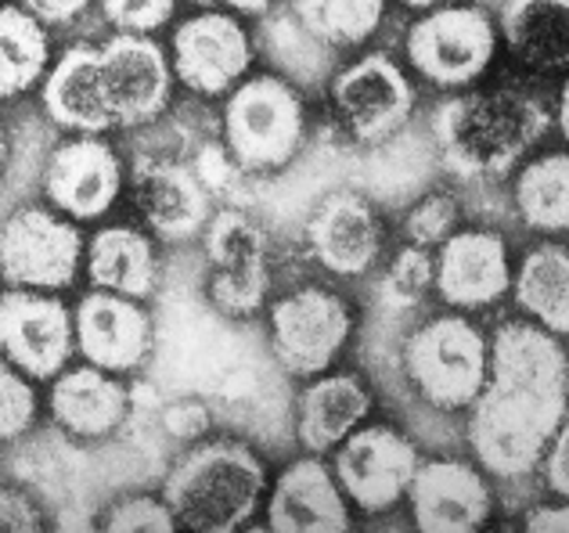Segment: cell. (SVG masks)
<instances>
[{
    "mask_svg": "<svg viewBox=\"0 0 569 533\" xmlns=\"http://www.w3.org/2000/svg\"><path fill=\"white\" fill-rule=\"evenodd\" d=\"M566 350L541 324L508 321L487 343V382L472 400L469 443L479 465L501 480L537 469L566 425Z\"/></svg>",
    "mask_w": 569,
    "mask_h": 533,
    "instance_id": "6da1fadb",
    "label": "cell"
},
{
    "mask_svg": "<svg viewBox=\"0 0 569 533\" xmlns=\"http://www.w3.org/2000/svg\"><path fill=\"white\" fill-rule=\"evenodd\" d=\"M551 130L548 109L527 91L498 87L447 98L432 112L437 155L458 181H498Z\"/></svg>",
    "mask_w": 569,
    "mask_h": 533,
    "instance_id": "7a4b0ae2",
    "label": "cell"
},
{
    "mask_svg": "<svg viewBox=\"0 0 569 533\" xmlns=\"http://www.w3.org/2000/svg\"><path fill=\"white\" fill-rule=\"evenodd\" d=\"M263 486V462L246 443L213 440L181 454V462L162 483V501L173 512L177 526L199 533H231L246 526L249 515L260 509Z\"/></svg>",
    "mask_w": 569,
    "mask_h": 533,
    "instance_id": "3957f363",
    "label": "cell"
},
{
    "mask_svg": "<svg viewBox=\"0 0 569 533\" xmlns=\"http://www.w3.org/2000/svg\"><path fill=\"white\" fill-rule=\"evenodd\" d=\"M307 112L281 77H252L223 105V144L242 173H274L296 159Z\"/></svg>",
    "mask_w": 569,
    "mask_h": 533,
    "instance_id": "277c9868",
    "label": "cell"
},
{
    "mask_svg": "<svg viewBox=\"0 0 569 533\" xmlns=\"http://www.w3.org/2000/svg\"><path fill=\"white\" fill-rule=\"evenodd\" d=\"M403 375L437 411H461L487 382V339L461 314H440L403 343Z\"/></svg>",
    "mask_w": 569,
    "mask_h": 533,
    "instance_id": "5b68a950",
    "label": "cell"
},
{
    "mask_svg": "<svg viewBox=\"0 0 569 533\" xmlns=\"http://www.w3.org/2000/svg\"><path fill=\"white\" fill-rule=\"evenodd\" d=\"M80 257V228L40 205H22L0 228V278L11 289H69Z\"/></svg>",
    "mask_w": 569,
    "mask_h": 533,
    "instance_id": "8992f818",
    "label": "cell"
},
{
    "mask_svg": "<svg viewBox=\"0 0 569 533\" xmlns=\"http://www.w3.org/2000/svg\"><path fill=\"white\" fill-rule=\"evenodd\" d=\"M498 54V29L479 8H437L408 33V58L429 83L469 87Z\"/></svg>",
    "mask_w": 569,
    "mask_h": 533,
    "instance_id": "52a82bcc",
    "label": "cell"
},
{
    "mask_svg": "<svg viewBox=\"0 0 569 533\" xmlns=\"http://www.w3.org/2000/svg\"><path fill=\"white\" fill-rule=\"evenodd\" d=\"M353 332L347 300L328 289H299L271 306V350L289 375L310 379L332 368Z\"/></svg>",
    "mask_w": 569,
    "mask_h": 533,
    "instance_id": "ba28073f",
    "label": "cell"
},
{
    "mask_svg": "<svg viewBox=\"0 0 569 533\" xmlns=\"http://www.w3.org/2000/svg\"><path fill=\"white\" fill-rule=\"evenodd\" d=\"M209 300L228 318H249L271 292L267 239L246 213L223 210L206 224Z\"/></svg>",
    "mask_w": 569,
    "mask_h": 533,
    "instance_id": "9c48e42d",
    "label": "cell"
},
{
    "mask_svg": "<svg viewBox=\"0 0 569 533\" xmlns=\"http://www.w3.org/2000/svg\"><path fill=\"white\" fill-rule=\"evenodd\" d=\"M418 469V447L393 425H365L339 443L332 476L361 512H389L408 494Z\"/></svg>",
    "mask_w": 569,
    "mask_h": 533,
    "instance_id": "30bf717a",
    "label": "cell"
},
{
    "mask_svg": "<svg viewBox=\"0 0 569 533\" xmlns=\"http://www.w3.org/2000/svg\"><path fill=\"white\" fill-rule=\"evenodd\" d=\"M98 72L104 105L112 112L116 127L152 123L170 105L173 69L167 51L144 33H116L98 48Z\"/></svg>",
    "mask_w": 569,
    "mask_h": 533,
    "instance_id": "8fae6325",
    "label": "cell"
},
{
    "mask_svg": "<svg viewBox=\"0 0 569 533\" xmlns=\"http://www.w3.org/2000/svg\"><path fill=\"white\" fill-rule=\"evenodd\" d=\"M72 314L62 300L37 289H11L0 295V358L29 379H58L69 364Z\"/></svg>",
    "mask_w": 569,
    "mask_h": 533,
    "instance_id": "7c38bea8",
    "label": "cell"
},
{
    "mask_svg": "<svg viewBox=\"0 0 569 533\" xmlns=\"http://www.w3.org/2000/svg\"><path fill=\"white\" fill-rule=\"evenodd\" d=\"M332 101L361 144H382L411 120L415 87L386 54H365L332 80Z\"/></svg>",
    "mask_w": 569,
    "mask_h": 533,
    "instance_id": "4fadbf2b",
    "label": "cell"
},
{
    "mask_svg": "<svg viewBox=\"0 0 569 533\" xmlns=\"http://www.w3.org/2000/svg\"><path fill=\"white\" fill-rule=\"evenodd\" d=\"M252 62L249 33L231 14H194L173 33V72L188 91L217 98L246 77Z\"/></svg>",
    "mask_w": 569,
    "mask_h": 533,
    "instance_id": "5bb4252c",
    "label": "cell"
},
{
    "mask_svg": "<svg viewBox=\"0 0 569 533\" xmlns=\"http://www.w3.org/2000/svg\"><path fill=\"white\" fill-rule=\"evenodd\" d=\"M123 188V162L94 133L58 144L43 170V195L72 220H98L112 210Z\"/></svg>",
    "mask_w": 569,
    "mask_h": 533,
    "instance_id": "9a60e30c",
    "label": "cell"
},
{
    "mask_svg": "<svg viewBox=\"0 0 569 533\" xmlns=\"http://www.w3.org/2000/svg\"><path fill=\"white\" fill-rule=\"evenodd\" d=\"M415 526L426 533H472L493 512V494L487 480L466 462L432 457L418 462L408 483Z\"/></svg>",
    "mask_w": 569,
    "mask_h": 533,
    "instance_id": "2e32d148",
    "label": "cell"
},
{
    "mask_svg": "<svg viewBox=\"0 0 569 533\" xmlns=\"http://www.w3.org/2000/svg\"><path fill=\"white\" fill-rule=\"evenodd\" d=\"M77 346L87 364L104 372H133L152 353V321L138 306V300L119 292H91L83 295L72 318Z\"/></svg>",
    "mask_w": 569,
    "mask_h": 533,
    "instance_id": "e0dca14e",
    "label": "cell"
},
{
    "mask_svg": "<svg viewBox=\"0 0 569 533\" xmlns=\"http://www.w3.org/2000/svg\"><path fill=\"white\" fill-rule=\"evenodd\" d=\"M432 285L440 300L458 310H479L498 303L512 285L505 239L493 231H458L440 242L432 266Z\"/></svg>",
    "mask_w": 569,
    "mask_h": 533,
    "instance_id": "ac0fdd59",
    "label": "cell"
},
{
    "mask_svg": "<svg viewBox=\"0 0 569 533\" xmlns=\"http://www.w3.org/2000/svg\"><path fill=\"white\" fill-rule=\"evenodd\" d=\"M310 257L325 271L357 278L368 274L382 253V224L371 205L353 191H336L313 210L307 224Z\"/></svg>",
    "mask_w": 569,
    "mask_h": 533,
    "instance_id": "d6986e66",
    "label": "cell"
},
{
    "mask_svg": "<svg viewBox=\"0 0 569 533\" xmlns=\"http://www.w3.org/2000/svg\"><path fill=\"white\" fill-rule=\"evenodd\" d=\"M267 526L278 533H342L353 526L347 494L321 457H299L281 472L267 505Z\"/></svg>",
    "mask_w": 569,
    "mask_h": 533,
    "instance_id": "ffe728a7",
    "label": "cell"
},
{
    "mask_svg": "<svg viewBox=\"0 0 569 533\" xmlns=\"http://www.w3.org/2000/svg\"><path fill=\"white\" fill-rule=\"evenodd\" d=\"M133 202L159 239L188 242L209 224V188L181 162H141L133 173Z\"/></svg>",
    "mask_w": 569,
    "mask_h": 533,
    "instance_id": "44dd1931",
    "label": "cell"
},
{
    "mask_svg": "<svg viewBox=\"0 0 569 533\" xmlns=\"http://www.w3.org/2000/svg\"><path fill=\"white\" fill-rule=\"evenodd\" d=\"M43 109H48V115L58 127L77 133H104L116 127L101 91L98 48H91V43H72L58 58V66L43 80Z\"/></svg>",
    "mask_w": 569,
    "mask_h": 533,
    "instance_id": "7402d4cb",
    "label": "cell"
},
{
    "mask_svg": "<svg viewBox=\"0 0 569 533\" xmlns=\"http://www.w3.org/2000/svg\"><path fill=\"white\" fill-rule=\"evenodd\" d=\"M130 396L112 372L94 364L72 368V372L58 375L51 390V414L54 422L72 436L98 440L116 433L127 419Z\"/></svg>",
    "mask_w": 569,
    "mask_h": 533,
    "instance_id": "603a6c76",
    "label": "cell"
},
{
    "mask_svg": "<svg viewBox=\"0 0 569 533\" xmlns=\"http://www.w3.org/2000/svg\"><path fill=\"white\" fill-rule=\"evenodd\" d=\"M371 414V393L357 375H318L299 393V443L310 454L336 451Z\"/></svg>",
    "mask_w": 569,
    "mask_h": 533,
    "instance_id": "cb8c5ba5",
    "label": "cell"
},
{
    "mask_svg": "<svg viewBox=\"0 0 569 533\" xmlns=\"http://www.w3.org/2000/svg\"><path fill=\"white\" fill-rule=\"evenodd\" d=\"M87 274L98 289L148 300L156 292V245L138 228H104L87 245Z\"/></svg>",
    "mask_w": 569,
    "mask_h": 533,
    "instance_id": "d4e9b609",
    "label": "cell"
},
{
    "mask_svg": "<svg viewBox=\"0 0 569 533\" xmlns=\"http://www.w3.org/2000/svg\"><path fill=\"white\" fill-rule=\"evenodd\" d=\"M501 33L519 62L533 69H566L569 0H505Z\"/></svg>",
    "mask_w": 569,
    "mask_h": 533,
    "instance_id": "484cf974",
    "label": "cell"
},
{
    "mask_svg": "<svg viewBox=\"0 0 569 533\" xmlns=\"http://www.w3.org/2000/svg\"><path fill=\"white\" fill-rule=\"evenodd\" d=\"M508 289H516L519 310H527L551 335L566 339L569 332V249L566 245L559 242L537 245L533 253H527Z\"/></svg>",
    "mask_w": 569,
    "mask_h": 533,
    "instance_id": "4316f807",
    "label": "cell"
},
{
    "mask_svg": "<svg viewBox=\"0 0 569 533\" xmlns=\"http://www.w3.org/2000/svg\"><path fill=\"white\" fill-rule=\"evenodd\" d=\"M51 43L43 22L26 8H0V98H19L37 87L48 69Z\"/></svg>",
    "mask_w": 569,
    "mask_h": 533,
    "instance_id": "83f0119b",
    "label": "cell"
},
{
    "mask_svg": "<svg viewBox=\"0 0 569 533\" xmlns=\"http://www.w3.org/2000/svg\"><path fill=\"white\" fill-rule=\"evenodd\" d=\"M260 48L281 72H289V77L299 83L321 87L328 77H332L336 48H328L325 40L313 37L289 8L271 14V19L260 26Z\"/></svg>",
    "mask_w": 569,
    "mask_h": 533,
    "instance_id": "f1b7e54d",
    "label": "cell"
},
{
    "mask_svg": "<svg viewBox=\"0 0 569 533\" xmlns=\"http://www.w3.org/2000/svg\"><path fill=\"white\" fill-rule=\"evenodd\" d=\"M519 217L533 231L566 234L569 228V159L566 152L541 155L522 167L516 181Z\"/></svg>",
    "mask_w": 569,
    "mask_h": 533,
    "instance_id": "f546056e",
    "label": "cell"
},
{
    "mask_svg": "<svg viewBox=\"0 0 569 533\" xmlns=\"http://www.w3.org/2000/svg\"><path fill=\"white\" fill-rule=\"evenodd\" d=\"M289 11L328 48H353L379 29L386 0H289Z\"/></svg>",
    "mask_w": 569,
    "mask_h": 533,
    "instance_id": "4dcf8cb0",
    "label": "cell"
},
{
    "mask_svg": "<svg viewBox=\"0 0 569 533\" xmlns=\"http://www.w3.org/2000/svg\"><path fill=\"white\" fill-rule=\"evenodd\" d=\"M37 422V393L11 361L0 358V443L19 440Z\"/></svg>",
    "mask_w": 569,
    "mask_h": 533,
    "instance_id": "1f68e13d",
    "label": "cell"
},
{
    "mask_svg": "<svg viewBox=\"0 0 569 533\" xmlns=\"http://www.w3.org/2000/svg\"><path fill=\"white\" fill-rule=\"evenodd\" d=\"M104 530L119 533H173L177 520L167 501L156 497H123L104 512Z\"/></svg>",
    "mask_w": 569,
    "mask_h": 533,
    "instance_id": "d6a6232c",
    "label": "cell"
},
{
    "mask_svg": "<svg viewBox=\"0 0 569 533\" xmlns=\"http://www.w3.org/2000/svg\"><path fill=\"white\" fill-rule=\"evenodd\" d=\"M458 224V202L451 195H426L415 205L403 220V231H408L411 245H440L447 234H455Z\"/></svg>",
    "mask_w": 569,
    "mask_h": 533,
    "instance_id": "836d02e7",
    "label": "cell"
},
{
    "mask_svg": "<svg viewBox=\"0 0 569 533\" xmlns=\"http://www.w3.org/2000/svg\"><path fill=\"white\" fill-rule=\"evenodd\" d=\"M429 285H432V257L422 245H408L393 260V266H389L382 292H386V300H393V303H415V300H422V292Z\"/></svg>",
    "mask_w": 569,
    "mask_h": 533,
    "instance_id": "e575fe53",
    "label": "cell"
},
{
    "mask_svg": "<svg viewBox=\"0 0 569 533\" xmlns=\"http://www.w3.org/2000/svg\"><path fill=\"white\" fill-rule=\"evenodd\" d=\"M177 0H101L104 19L127 33H152L173 19Z\"/></svg>",
    "mask_w": 569,
    "mask_h": 533,
    "instance_id": "d590c367",
    "label": "cell"
},
{
    "mask_svg": "<svg viewBox=\"0 0 569 533\" xmlns=\"http://www.w3.org/2000/svg\"><path fill=\"white\" fill-rule=\"evenodd\" d=\"M537 465H541V472H545L548 491L566 497L569 494V429L566 425H559V433L551 436V443L545 447Z\"/></svg>",
    "mask_w": 569,
    "mask_h": 533,
    "instance_id": "8d00e7d4",
    "label": "cell"
},
{
    "mask_svg": "<svg viewBox=\"0 0 569 533\" xmlns=\"http://www.w3.org/2000/svg\"><path fill=\"white\" fill-rule=\"evenodd\" d=\"M40 509L19 491H0V533H37Z\"/></svg>",
    "mask_w": 569,
    "mask_h": 533,
    "instance_id": "74e56055",
    "label": "cell"
},
{
    "mask_svg": "<svg viewBox=\"0 0 569 533\" xmlns=\"http://www.w3.org/2000/svg\"><path fill=\"white\" fill-rule=\"evenodd\" d=\"M91 0H22V8L33 14V19L48 22V26H66L72 22L77 14L87 11Z\"/></svg>",
    "mask_w": 569,
    "mask_h": 533,
    "instance_id": "f35d334b",
    "label": "cell"
},
{
    "mask_svg": "<svg viewBox=\"0 0 569 533\" xmlns=\"http://www.w3.org/2000/svg\"><path fill=\"white\" fill-rule=\"evenodd\" d=\"M530 533H569V509L566 505H537L527 512Z\"/></svg>",
    "mask_w": 569,
    "mask_h": 533,
    "instance_id": "ab89813d",
    "label": "cell"
},
{
    "mask_svg": "<svg viewBox=\"0 0 569 533\" xmlns=\"http://www.w3.org/2000/svg\"><path fill=\"white\" fill-rule=\"evenodd\" d=\"M191 4H202V8H231V11H242V14H267L271 11V0H191Z\"/></svg>",
    "mask_w": 569,
    "mask_h": 533,
    "instance_id": "60d3db41",
    "label": "cell"
},
{
    "mask_svg": "<svg viewBox=\"0 0 569 533\" xmlns=\"http://www.w3.org/2000/svg\"><path fill=\"white\" fill-rule=\"evenodd\" d=\"M559 133H562V138L569 133V94H566V87L559 91Z\"/></svg>",
    "mask_w": 569,
    "mask_h": 533,
    "instance_id": "b9f144b4",
    "label": "cell"
},
{
    "mask_svg": "<svg viewBox=\"0 0 569 533\" xmlns=\"http://www.w3.org/2000/svg\"><path fill=\"white\" fill-rule=\"evenodd\" d=\"M408 8H437V4H447V0H403Z\"/></svg>",
    "mask_w": 569,
    "mask_h": 533,
    "instance_id": "7bdbcfd3",
    "label": "cell"
},
{
    "mask_svg": "<svg viewBox=\"0 0 569 533\" xmlns=\"http://www.w3.org/2000/svg\"><path fill=\"white\" fill-rule=\"evenodd\" d=\"M8 162V141H4V130H0V170H4Z\"/></svg>",
    "mask_w": 569,
    "mask_h": 533,
    "instance_id": "ee69618b",
    "label": "cell"
}]
</instances>
